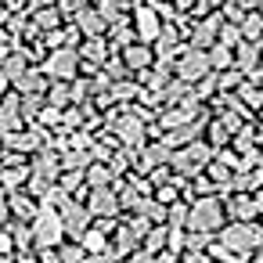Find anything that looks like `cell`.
Masks as SVG:
<instances>
[{"label": "cell", "mask_w": 263, "mask_h": 263, "mask_svg": "<svg viewBox=\"0 0 263 263\" xmlns=\"http://www.w3.org/2000/svg\"><path fill=\"white\" fill-rule=\"evenodd\" d=\"M58 234H62V223H58V220L44 216V220L36 223V238H40L44 245H54V241H58Z\"/></svg>", "instance_id": "1"}, {"label": "cell", "mask_w": 263, "mask_h": 263, "mask_svg": "<svg viewBox=\"0 0 263 263\" xmlns=\"http://www.w3.org/2000/svg\"><path fill=\"white\" fill-rule=\"evenodd\" d=\"M227 238H231V249H252V245H256V234L245 231V227H234Z\"/></svg>", "instance_id": "2"}, {"label": "cell", "mask_w": 263, "mask_h": 263, "mask_svg": "<svg viewBox=\"0 0 263 263\" xmlns=\"http://www.w3.org/2000/svg\"><path fill=\"white\" fill-rule=\"evenodd\" d=\"M8 249H11V238H8V234H0V256H4Z\"/></svg>", "instance_id": "3"}, {"label": "cell", "mask_w": 263, "mask_h": 263, "mask_svg": "<svg viewBox=\"0 0 263 263\" xmlns=\"http://www.w3.org/2000/svg\"><path fill=\"white\" fill-rule=\"evenodd\" d=\"M0 263H8V259H4V256H0Z\"/></svg>", "instance_id": "4"}]
</instances>
